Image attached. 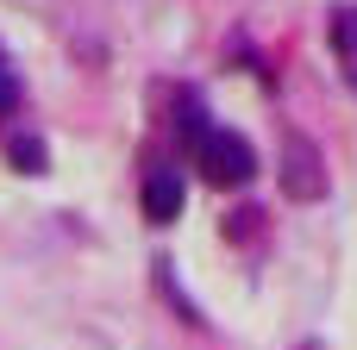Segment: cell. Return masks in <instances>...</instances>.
Returning a JSON list of instances; mask_svg holds the SVG:
<instances>
[{
	"label": "cell",
	"instance_id": "5b68a950",
	"mask_svg": "<svg viewBox=\"0 0 357 350\" xmlns=\"http://www.w3.org/2000/svg\"><path fill=\"white\" fill-rule=\"evenodd\" d=\"M6 157H13V169H31V175L44 169V150H38V138H13V144H6Z\"/></svg>",
	"mask_w": 357,
	"mask_h": 350
},
{
	"label": "cell",
	"instance_id": "3957f363",
	"mask_svg": "<svg viewBox=\"0 0 357 350\" xmlns=\"http://www.w3.org/2000/svg\"><path fill=\"white\" fill-rule=\"evenodd\" d=\"M182 213V175L176 169H151L144 175V219L151 225H169Z\"/></svg>",
	"mask_w": 357,
	"mask_h": 350
},
{
	"label": "cell",
	"instance_id": "6da1fadb",
	"mask_svg": "<svg viewBox=\"0 0 357 350\" xmlns=\"http://www.w3.org/2000/svg\"><path fill=\"white\" fill-rule=\"evenodd\" d=\"M276 175H282V194L301 200V207H314V200L326 194V157L314 150L307 132H289V138H282V150H276Z\"/></svg>",
	"mask_w": 357,
	"mask_h": 350
},
{
	"label": "cell",
	"instance_id": "7a4b0ae2",
	"mask_svg": "<svg viewBox=\"0 0 357 350\" xmlns=\"http://www.w3.org/2000/svg\"><path fill=\"white\" fill-rule=\"evenodd\" d=\"M195 150H201V169H207L213 188H245V182L257 175V150H251L238 132H207Z\"/></svg>",
	"mask_w": 357,
	"mask_h": 350
},
{
	"label": "cell",
	"instance_id": "52a82bcc",
	"mask_svg": "<svg viewBox=\"0 0 357 350\" xmlns=\"http://www.w3.org/2000/svg\"><path fill=\"white\" fill-rule=\"evenodd\" d=\"M301 350H314V344H301Z\"/></svg>",
	"mask_w": 357,
	"mask_h": 350
},
{
	"label": "cell",
	"instance_id": "8992f818",
	"mask_svg": "<svg viewBox=\"0 0 357 350\" xmlns=\"http://www.w3.org/2000/svg\"><path fill=\"white\" fill-rule=\"evenodd\" d=\"M19 106V75H13V63L0 56V113H13Z\"/></svg>",
	"mask_w": 357,
	"mask_h": 350
},
{
	"label": "cell",
	"instance_id": "277c9868",
	"mask_svg": "<svg viewBox=\"0 0 357 350\" xmlns=\"http://www.w3.org/2000/svg\"><path fill=\"white\" fill-rule=\"evenodd\" d=\"M333 50H339L345 75L357 81V6H339V13H333Z\"/></svg>",
	"mask_w": 357,
	"mask_h": 350
}]
</instances>
